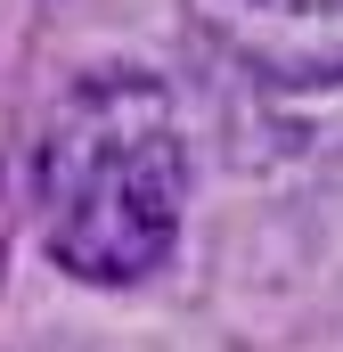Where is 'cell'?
<instances>
[{
	"label": "cell",
	"instance_id": "6da1fadb",
	"mask_svg": "<svg viewBox=\"0 0 343 352\" xmlns=\"http://www.w3.org/2000/svg\"><path fill=\"white\" fill-rule=\"evenodd\" d=\"M33 180H41V238L74 278L98 287L147 278L172 254L188 197V140L172 90L156 74H82L49 107Z\"/></svg>",
	"mask_w": 343,
	"mask_h": 352
},
{
	"label": "cell",
	"instance_id": "7a4b0ae2",
	"mask_svg": "<svg viewBox=\"0 0 343 352\" xmlns=\"http://www.w3.org/2000/svg\"><path fill=\"white\" fill-rule=\"evenodd\" d=\"M196 33L286 90H343V0H188Z\"/></svg>",
	"mask_w": 343,
	"mask_h": 352
}]
</instances>
